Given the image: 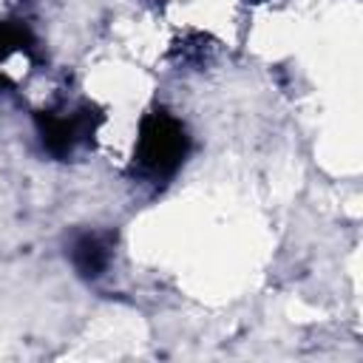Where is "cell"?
Returning a JSON list of instances; mask_svg holds the SVG:
<instances>
[{"label": "cell", "instance_id": "1", "mask_svg": "<svg viewBox=\"0 0 363 363\" xmlns=\"http://www.w3.org/2000/svg\"><path fill=\"white\" fill-rule=\"evenodd\" d=\"M108 261V250L96 235H82L74 244V264L82 275H99Z\"/></svg>", "mask_w": 363, "mask_h": 363}]
</instances>
